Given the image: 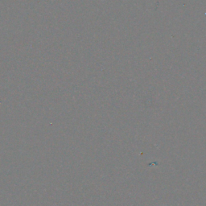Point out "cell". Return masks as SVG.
<instances>
[]
</instances>
